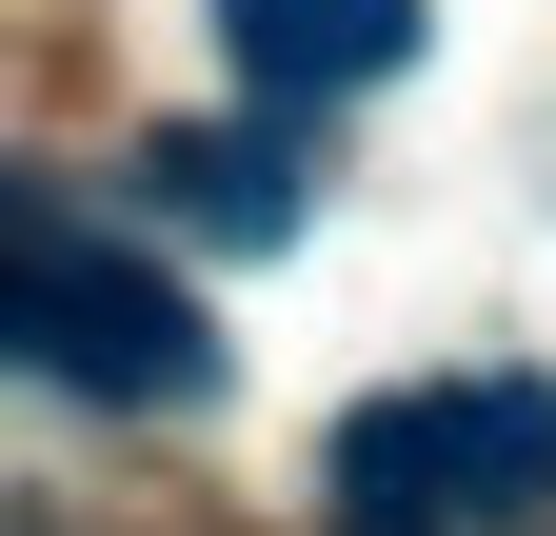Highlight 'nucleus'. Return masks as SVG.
Returning a JSON list of instances; mask_svg holds the SVG:
<instances>
[{"mask_svg":"<svg viewBox=\"0 0 556 536\" xmlns=\"http://www.w3.org/2000/svg\"><path fill=\"white\" fill-rule=\"evenodd\" d=\"M0 318H21V358H40L60 397H119V418L219 397L199 298H179L139 239H100V219H80V179H21V199H0Z\"/></svg>","mask_w":556,"mask_h":536,"instance_id":"nucleus-1","label":"nucleus"},{"mask_svg":"<svg viewBox=\"0 0 556 536\" xmlns=\"http://www.w3.org/2000/svg\"><path fill=\"white\" fill-rule=\"evenodd\" d=\"M338 536H517L556 516V378H397L318 457Z\"/></svg>","mask_w":556,"mask_h":536,"instance_id":"nucleus-2","label":"nucleus"},{"mask_svg":"<svg viewBox=\"0 0 556 536\" xmlns=\"http://www.w3.org/2000/svg\"><path fill=\"white\" fill-rule=\"evenodd\" d=\"M417 40H438V0H219V60L258 100H378Z\"/></svg>","mask_w":556,"mask_h":536,"instance_id":"nucleus-3","label":"nucleus"},{"mask_svg":"<svg viewBox=\"0 0 556 536\" xmlns=\"http://www.w3.org/2000/svg\"><path fill=\"white\" fill-rule=\"evenodd\" d=\"M139 179H160V199H179V219H199V239H258V258H278V239H299V159H278V140H258V119H179V140H160V159H139Z\"/></svg>","mask_w":556,"mask_h":536,"instance_id":"nucleus-4","label":"nucleus"}]
</instances>
